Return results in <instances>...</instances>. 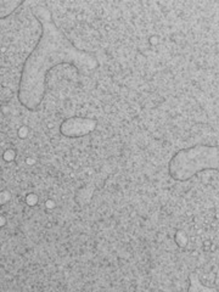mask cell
Wrapping results in <instances>:
<instances>
[{"mask_svg": "<svg viewBox=\"0 0 219 292\" xmlns=\"http://www.w3.org/2000/svg\"><path fill=\"white\" fill-rule=\"evenodd\" d=\"M45 207H46L48 209H52V208L55 207V202H54V200L49 198V200L45 201Z\"/></svg>", "mask_w": 219, "mask_h": 292, "instance_id": "obj_11", "label": "cell"}, {"mask_svg": "<svg viewBox=\"0 0 219 292\" xmlns=\"http://www.w3.org/2000/svg\"><path fill=\"white\" fill-rule=\"evenodd\" d=\"M174 240H175V244L179 246L180 248H184L188 246L189 244V236L185 231L182 230H178L175 232V236H174Z\"/></svg>", "mask_w": 219, "mask_h": 292, "instance_id": "obj_6", "label": "cell"}, {"mask_svg": "<svg viewBox=\"0 0 219 292\" xmlns=\"http://www.w3.org/2000/svg\"><path fill=\"white\" fill-rule=\"evenodd\" d=\"M204 171L219 173V145H195L181 149L168 163V174L175 181H188Z\"/></svg>", "mask_w": 219, "mask_h": 292, "instance_id": "obj_2", "label": "cell"}, {"mask_svg": "<svg viewBox=\"0 0 219 292\" xmlns=\"http://www.w3.org/2000/svg\"><path fill=\"white\" fill-rule=\"evenodd\" d=\"M217 250V246L216 245H211V248H209V251H216Z\"/></svg>", "mask_w": 219, "mask_h": 292, "instance_id": "obj_16", "label": "cell"}, {"mask_svg": "<svg viewBox=\"0 0 219 292\" xmlns=\"http://www.w3.org/2000/svg\"><path fill=\"white\" fill-rule=\"evenodd\" d=\"M5 222H6V220H5V218H4V216H1V226L5 225Z\"/></svg>", "mask_w": 219, "mask_h": 292, "instance_id": "obj_15", "label": "cell"}, {"mask_svg": "<svg viewBox=\"0 0 219 292\" xmlns=\"http://www.w3.org/2000/svg\"><path fill=\"white\" fill-rule=\"evenodd\" d=\"M38 200H39L38 195H35V194H28L25 198L26 203L28 204V206H35V204L38 203Z\"/></svg>", "mask_w": 219, "mask_h": 292, "instance_id": "obj_8", "label": "cell"}, {"mask_svg": "<svg viewBox=\"0 0 219 292\" xmlns=\"http://www.w3.org/2000/svg\"><path fill=\"white\" fill-rule=\"evenodd\" d=\"M28 133H29V129H28V127H26V125L21 127L20 129L17 130V135L20 136L21 139H25V138H27V136H28Z\"/></svg>", "mask_w": 219, "mask_h": 292, "instance_id": "obj_9", "label": "cell"}, {"mask_svg": "<svg viewBox=\"0 0 219 292\" xmlns=\"http://www.w3.org/2000/svg\"><path fill=\"white\" fill-rule=\"evenodd\" d=\"M211 245H212V242L209 240H206L203 242V250L204 251H209V248H211Z\"/></svg>", "mask_w": 219, "mask_h": 292, "instance_id": "obj_12", "label": "cell"}, {"mask_svg": "<svg viewBox=\"0 0 219 292\" xmlns=\"http://www.w3.org/2000/svg\"><path fill=\"white\" fill-rule=\"evenodd\" d=\"M3 158L5 159L6 162H12V161H15V158H16V151L13 149H7V150H5V152L3 153Z\"/></svg>", "mask_w": 219, "mask_h": 292, "instance_id": "obj_7", "label": "cell"}, {"mask_svg": "<svg viewBox=\"0 0 219 292\" xmlns=\"http://www.w3.org/2000/svg\"><path fill=\"white\" fill-rule=\"evenodd\" d=\"M159 43V40H158V38L156 35H153V36H151L150 38V44H152V45H157Z\"/></svg>", "mask_w": 219, "mask_h": 292, "instance_id": "obj_13", "label": "cell"}, {"mask_svg": "<svg viewBox=\"0 0 219 292\" xmlns=\"http://www.w3.org/2000/svg\"><path fill=\"white\" fill-rule=\"evenodd\" d=\"M189 281H190V285H189V291H194V292H203V291H216L217 289H213V287H209V286H204L203 284H201L200 281V276L197 273H191L189 275Z\"/></svg>", "mask_w": 219, "mask_h": 292, "instance_id": "obj_5", "label": "cell"}, {"mask_svg": "<svg viewBox=\"0 0 219 292\" xmlns=\"http://www.w3.org/2000/svg\"><path fill=\"white\" fill-rule=\"evenodd\" d=\"M98 122L93 118L70 117L60 125V133L66 138H83L93 133Z\"/></svg>", "mask_w": 219, "mask_h": 292, "instance_id": "obj_3", "label": "cell"}, {"mask_svg": "<svg viewBox=\"0 0 219 292\" xmlns=\"http://www.w3.org/2000/svg\"><path fill=\"white\" fill-rule=\"evenodd\" d=\"M31 11L39 22L42 34L22 66L17 99L28 111H36L45 96L46 76L54 67L70 65L78 72L93 71L100 67V62L95 55L78 49L67 38L46 5L35 4Z\"/></svg>", "mask_w": 219, "mask_h": 292, "instance_id": "obj_1", "label": "cell"}, {"mask_svg": "<svg viewBox=\"0 0 219 292\" xmlns=\"http://www.w3.org/2000/svg\"><path fill=\"white\" fill-rule=\"evenodd\" d=\"M26 163L28 164V166H32V164H34V159H33V158H29V157H28V158L26 159Z\"/></svg>", "mask_w": 219, "mask_h": 292, "instance_id": "obj_14", "label": "cell"}, {"mask_svg": "<svg viewBox=\"0 0 219 292\" xmlns=\"http://www.w3.org/2000/svg\"><path fill=\"white\" fill-rule=\"evenodd\" d=\"M0 197H1V204H5V203H7L9 201L11 200V194L7 190H3Z\"/></svg>", "mask_w": 219, "mask_h": 292, "instance_id": "obj_10", "label": "cell"}, {"mask_svg": "<svg viewBox=\"0 0 219 292\" xmlns=\"http://www.w3.org/2000/svg\"><path fill=\"white\" fill-rule=\"evenodd\" d=\"M21 5H23V1H20V0H1L0 1V17H1V20L9 17Z\"/></svg>", "mask_w": 219, "mask_h": 292, "instance_id": "obj_4", "label": "cell"}]
</instances>
